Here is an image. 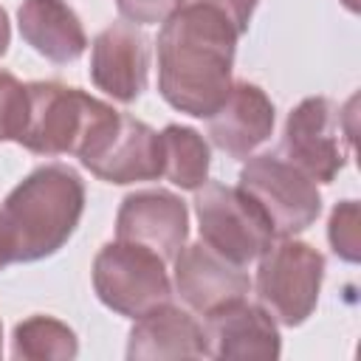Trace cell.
<instances>
[{
	"instance_id": "cell-15",
	"label": "cell",
	"mask_w": 361,
	"mask_h": 361,
	"mask_svg": "<svg viewBox=\"0 0 361 361\" xmlns=\"http://www.w3.org/2000/svg\"><path fill=\"white\" fill-rule=\"evenodd\" d=\"M127 336L130 361H172V358H209L203 324L183 307L164 302L133 319Z\"/></svg>"
},
{
	"instance_id": "cell-21",
	"label": "cell",
	"mask_w": 361,
	"mask_h": 361,
	"mask_svg": "<svg viewBox=\"0 0 361 361\" xmlns=\"http://www.w3.org/2000/svg\"><path fill=\"white\" fill-rule=\"evenodd\" d=\"M180 6L183 0H116L118 14L133 25H158Z\"/></svg>"
},
{
	"instance_id": "cell-23",
	"label": "cell",
	"mask_w": 361,
	"mask_h": 361,
	"mask_svg": "<svg viewBox=\"0 0 361 361\" xmlns=\"http://www.w3.org/2000/svg\"><path fill=\"white\" fill-rule=\"evenodd\" d=\"M8 42H11V23H8V14H6V8L0 6V56H6V51H8Z\"/></svg>"
},
{
	"instance_id": "cell-12",
	"label": "cell",
	"mask_w": 361,
	"mask_h": 361,
	"mask_svg": "<svg viewBox=\"0 0 361 361\" xmlns=\"http://www.w3.org/2000/svg\"><path fill=\"white\" fill-rule=\"evenodd\" d=\"M116 237L147 245L172 262L189 237V209L175 192L166 189L130 192L116 214Z\"/></svg>"
},
{
	"instance_id": "cell-5",
	"label": "cell",
	"mask_w": 361,
	"mask_h": 361,
	"mask_svg": "<svg viewBox=\"0 0 361 361\" xmlns=\"http://www.w3.org/2000/svg\"><path fill=\"white\" fill-rule=\"evenodd\" d=\"M324 279V254L305 240L276 237L262 254L257 268L259 305L276 324L299 327L316 310Z\"/></svg>"
},
{
	"instance_id": "cell-7",
	"label": "cell",
	"mask_w": 361,
	"mask_h": 361,
	"mask_svg": "<svg viewBox=\"0 0 361 361\" xmlns=\"http://www.w3.org/2000/svg\"><path fill=\"white\" fill-rule=\"evenodd\" d=\"M195 214L200 240L234 265L248 268L276 240L262 209L240 189L206 180L195 189Z\"/></svg>"
},
{
	"instance_id": "cell-16",
	"label": "cell",
	"mask_w": 361,
	"mask_h": 361,
	"mask_svg": "<svg viewBox=\"0 0 361 361\" xmlns=\"http://www.w3.org/2000/svg\"><path fill=\"white\" fill-rule=\"evenodd\" d=\"M17 25L25 45L56 65L76 62L87 48L85 25L68 0H23Z\"/></svg>"
},
{
	"instance_id": "cell-25",
	"label": "cell",
	"mask_w": 361,
	"mask_h": 361,
	"mask_svg": "<svg viewBox=\"0 0 361 361\" xmlns=\"http://www.w3.org/2000/svg\"><path fill=\"white\" fill-rule=\"evenodd\" d=\"M0 353H3V324H0Z\"/></svg>"
},
{
	"instance_id": "cell-3",
	"label": "cell",
	"mask_w": 361,
	"mask_h": 361,
	"mask_svg": "<svg viewBox=\"0 0 361 361\" xmlns=\"http://www.w3.org/2000/svg\"><path fill=\"white\" fill-rule=\"evenodd\" d=\"M28 110L17 144L34 155H79L99 124L116 110L113 104L62 85V82H28Z\"/></svg>"
},
{
	"instance_id": "cell-11",
	"label": "cell",
	"mask_w": 361,
	"mask_h": 361,
	"mask_svg": "<svg viewBox=\"0 0 361 361\" xmlns=\"http://www.w3.org/2000/svg\"><path fill=\"white\" fill-rule=\"evenodd\" d=\"M149 79V39L133 23H110L90 45V82L113 102L133 104Z\"/></svg>"
},
{
	"instance_id": "cell-20",
	"label": "cell",
	"mask_w": 361,
	"mask_h": 361,
	"mask_svg": "<svg viewBox=\"0 0 361 361\" xmlns=\"http://www.w3.org/2000/svg\"><path fill=\"white\" fill-rule=\"evenodd\" d=\"M25 110H28L25 85L14 73L0 71V141H17L25 121Z\"/></svg>"
},
{
	"instance_id": "cell-17",
	"label": "cell",
	"mask_w": 361,
	"mask_h": 361,
	"mask_svg": "<svg viewBox=\"0 0 361 361\" xmlns=\"http://www.w3.org/2000/svg\"><path fill=\"white\" fill-rule=\"evenodd\" d=\"M161 149H164V178L178 189L195 192L209 180L212 149L197 130L183 124H166L161 130Z\"/></svg>"
},
{
	"instance_id": "cell-4",
	"label": "cell",
	"mask_w": 361,
	"mask_h": 361,
	"mask_svg": "<svg viewBox=\"0 0 361 361\" xmlns=\"http://www.w3.org/2000/svg\"><path fill=\"white\" fill-rule=\"evenodd\" d=\"M355 99L341 110L327 96L302 99L285 118L279 155L302 169L316 183H333L347 164L353 144L350 110Z\"/></svg>"
},
{
	"instance_id": "cell-13",
	"label": "cell",
	"mask_w": 361,
	"mask_h": 361,
	"mask_svg": "<svg viewBox=\"0 0 361 361\" xmlns=\"http://www.w3.org/2000/svg\"><path fill=\"white\" fill-rule=\"evenodd\" d=\"M206 353L209 358H240V361H274L282 353V336L274 316L262 305L237 299L203 316Z\"/></svg>"
},
{
	"instance_id": "cell-6",
	"label": "cell",
	"mask_w": 361,
	"mask_h": 361,
	"mask_svg": "<svg viewBox=\"0 0 361 361\" xmlns=\"http://www.w3.org/2000/svg\"><path fill=\"white\" fill-rule=\"evenodd\" d=\"M90 276L99 302L127 319L169 302L175 293L166 274V259L147 245L118 237L96 251Z\"/></svg>"
},
{
	"instance_id": "cell-9",
	"label": "cell",
	"mask_w": 361,
	"mask_h": 361,
	"mask_svg": "<svg viewBox=\"0 0 361 361\" xmlns=\"http://www.w3.org/2000/svg\"><path fill=\"white\" fill-rule=\"evenodd\" d=\"M76 158L90 175L116 186L155 180L164 175L161 133H155L147 121L118 110H113L99 124Z\"/></svg>"
},
{
	"instance_id": "cell-19",
	"label": "cell",
	"mask_w": 361,
	"mask_h": 361,
	"mask_svg": "<svg viewBox=\"0 0 361 361\" xmlns=\"http://www.w3.org/2000/svg\"><path fill=\"white\" fill-rule=\"evenodd\" d=\"M358 223H361V209L358 200H341L330 212L327 220V240L330 248L338 259L344 262H358L361 259V237H358Z\"/></svg>"
},
{
	"instance_id": "cell-1",
	"label": "cell",
	"mask_w": 361,
	"mask_h": 361,
	"mask_svg": "<svg viewBox=\"0 0 361 361\" xmlns=\"http://www.w3.org/2000/svg\"><path fill=\"white\" fill-rule=\"evenodd\" d=\"M240 31L203 3H183L155 37L158 90L169 107L192 118H209L231 87Z\"/></svg>"
},
{
	"instance_id": "cell-2",
	"label": "cell",
	"mask_w": 361,
	"mask_h": 361,
	"mask_svg": "<svg viewBox=\"0 0 361 361\" xmlns=\"http://www.w3.org/2000/svg\"><path fill=\"white\" fill-rule=\"evenodd\" d=\"M85 212V183L68 164L28 172L3 200L0 217L11 262H37L56 254L76 231Z\"/></svg>"
},
{
	"instance_id": "cell-10",
	"label": "cell",
	"mask_w": 361,
	"mask_h": 361,
	"mask_svg": "<svg viewBox=\"0 0 361 361\" xmlns=\"http://www.w3.org/2000/svg\"><path fill=\"white\" fill-rule=\"evenodd\" d=\"M172 262H175L172 290L180 296V302L189 310L200 316H209L223 305L245 299L251 290L248 271L212 251L203 240L183 245Z\"/></svg>"
},
{
	"instance_id": "cell-22",
	"label": "cell",
	"mask_w": 361,
	"mask_h": 361,
	"mask_svg": "<svg viewBox=\"0 0 361 361\" xmlns=\"http://www.w3.org/2000/svg\"><path fill=\"white\" fill-rule=\"evenodd\" d=\"M183 3H203V6H212V8L223 11L231 20V25L240 31V37H243L248 31V25H251V17H254L259 0H183Z\"/></svg>"
},
{
	"instance_id": "cell-18",
	"label": "cell",
	"mask_w": 361,
	"mask_h": 361,
	"mask_svg": "<svg viewBox=\"0 0 361 361\" xmlns=\"http://www.w3.org/2000/svg\"><path fill=\"white\" fill-rule=\"evenodd\" d=\"M11 355L17 361H71L79 355V338L56 316L34 313L14 327Z\"/></svg>"
},
{
	"instance_id": "cell-24",
	"label": "cell",
	"mask_w": 361,
	"mask_h": 361,
	"mask_svg": "<svg viewBox=\"0 0 361 361\" xmlns=\"http://www.w3.org/2000/svg\"><path fill=\"white\" fill-rule=\"evenodd\" d=\"M11 262V248H8V237H6V228H3V217H0V271Z\"/></svg>"
},
{
	"instance_id": "cell-14",
	"label": "cell",
	"mask_w": 361,
	"mask_h": 361,
	"mask_svg": "<svg viewBox=\"0 0 361 361\" xmlns=\"http://www.w3.org/2000/svg\"><path fill=\"white\" fill-rule=\"evenodd\" d=\"M209 138L231 158H248L274 135L276 110L268 93L254 82H231L223 104L206 118Z\"/></svg>"
},
{
	"instance_id": "cell-8",
	"label": "cell",
	"mask_w": 361,
	"mask_h": 361,
	"mask_svg": "<svg viewBox=\"0 0 361 361\" xmlns=\"http://www.w3.org/2000/svg\"><path fill=\"white\" fill-rule=\"evenodd\" d=\"M237 186L262 209L274 237H296L307 231L322 214L316 180H310L279 152L248 155Z\"/></svg>"
}]
</instances>
